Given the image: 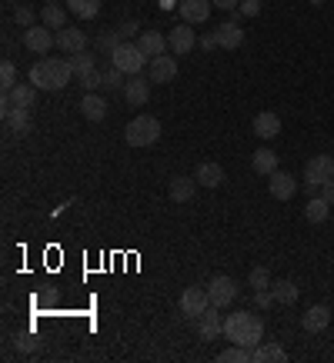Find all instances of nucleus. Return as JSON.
Returning <instances> with one entry per match:
<instances>
[{
	"label": "nucleus",
	"instance_id": "7",
	"mask_svg": "<svg viewBox=\"0 0 334 363\" xmlns=\"http://www.w3.org/2000/svg\"><path fill=\"white\" fill-rule=\"evenodd\" d=\"M207 307H211V297H207L204 287H187L184 293H180V313H184V317L197 320Z\"/></svg>",
	"mask_w": 334,
	"mask_h": 363
},
{
	"label": "nucleus",
	"instance_id": "11",
	"mask_svg": "<svg viewBox=\"0 0 334 363\" xmlns=\"http://www.w3.org/2000/svg\"><path fill=\"white\" fill-rule=\"evenodd\" d=\"M180 20L184 24H207V17L214 11V4L211 0H180Z\"/></svg>",
	"mask_w": 334,
	"mask_h": 363
},
{
	"label": "nucleus",
	"instance_id": "41",
	"mask_svg": "<svg viewBox=\"0 0 334 363\" xmlns=\"http://www.w3.org/2000/svg\"><path fill=\"white\" fill-rule=\"evenodd\" d=\"M197 44H201V51H207V53H211V51H218V47H221V44H218V30H211V34H204V37L197 40Z\"/></svg>",
	"mask_w": 334,
	"mask_h": 363
},
{
	"label": "nucleus",
	"instance_id": "46",
	"mask_svg": "<svg viewBox=\"0 0 334 363\" xmlns=\"http://www.w3.org/2000/svg\"><path fill=\"white\" fill-rule=\"evenodd\" d=\"M44 4H57V0H44Z\"/></svg>",
	"mask_w": 334,
	"mask_h": 363
},
{
	"label": "nucleus",
	"instance_id": "4",
	"mask_svg": "<svg viewBox=\"0 0 334 363\" xmlns=\"http://www.w3.org/2000/svg\"><path fill=\"white\" fill-rule=\"evenodd\" d=\"M328 180H334V157L328 153H318L304 163V184H308V193L314 197V190H321Z\"/></svg>",
	"mask_w": 334,
	"mask_h": 363
},
{
	"label": "nucleus",
	"instance_id": "13",
	"mask_svg": "<svg viewBox=\"0 0 334 363\" xmlns=\"http://www.w3.org/2000/svg\"><path fill=\"white\" fill-rule=\"evenodd\" d=\"M194 180H197V187H207V190H218L224 184V167L214 160H204L197 163V170H194Z\"/></svg>",
	"mask_w": 334,
	"mask_h": 363
},
{
	"label": "nucleus",
	"instance_id": "16",
	"mask_svg": "<svg viewBox=\"0 0 334 363\" xmlns=\"http://www.w3.org/2000/svg\"><path fill=\"white\" fill-rule=\"evenodd\" d=\"M147 77H151L154 84H171V80L178 77V60H174L171 53H161V57H154V60H151Z\"/></svg>",
	"mask_w": 334,
	"mask_h": 363
},
{
	"label": "nucleus",
	"instance_id": "27",
	"mask_svg": "<svg viewBox=\"0 0 334 363\" xmlns=\"http://www.w3.org/2000/svg\"><path fill=\"white\" fill-rule=\"evenodd\" d=\"M271 293H274L278 303H297V297H301L295 280H274V284H271Z\"/></svg>",
	"mask_w": 334,
	"mask_h": 363
},
{
	"label": "nucleus",
	"instance_id": "23",
	"mask_svg": "<svg viewBox=\"0 0 334 363\" xmlns=\"http://www.w3.org/2000/svg\"><path fill=\"white\" fill-rule=\"evenodd\" d=\"M137 47L147 53V60H154V57L167 53V37L164 34H157V30H144L141 37H137Z\"/></svg>",
	"mask_w": 334,
	"mask_h": 363
},
{
	"label": "nucleus",
	"instance_id": "22",
	"mask_svg": "<svg viewBox=\"0 0 334 363\" xmlns=\"http://www.w3.org/2000/svg\"><path fill=\"white\" fill-rule=\"evenodd\" d=\"M254 134L261 140H274L278 134H281V117H278V113H271V110L257 113L254 117Z\"/></svg>",
	"mask_w": 334,
	"mask_h": 363
},
{
	"label": "nucleus",
	"instance_id": "34",
	"mask_svg": "<svg viewBox=\"0 0 334 363\" xmlns=\"http://www.w3.org/2000/svg\"><path fill=\"white\" fill-rule=\"evenodd\" d=\"M247 360H254V350L237 347V343H231V350H221L218 353V363H247Z\"/></svg>",
	"mask_w": 334,
	"mask_h": 363
},
{
	"label": "nucleus",
	"instance_id": "39",
	"mask_svg": "<svg viewBox=\"0 0 334 363\" xmlns=\"http://www.w3.org/2000/svg\"><path fill=\"white\" fill-rule=\"evenodd\" d=\"M237 13H241V17H257V13H261V0H241V4H237Z\"/></svg>",
	"mask_w": 334,
	"mask_h": 363
},
{
	"label": "nucleus",
	"instance_id": "31",
	"mask_svg": "<svg viewBox=\"0 0 334 363\" xmlns=\"http://www.w3.org/2000/svg\"><path fill=\"white\" fill-rule=\"evenodd\" d=\"M328 207H331V203L324 200L321 193H318V197H311L308 207H304V217H308V224H324V220H328Z\"/></svg>",
	"mask_w": 334,
	"mask_h": 363
},
{
	"label": "nucleus",
	"instance_id": "24",
	"mask_svg": "<svg viewBox=\"0 0 334 363\" xmlns=\"http://www.w3.org/2000/svg\"><path fill=\"white\" fill-rule=\"evenodd\" d=\"M80 113H84L87 120H94V124L107 117V103H104V97L97 94V90H94V94H84V101H80Z\"/></svg>",
	"mask_w": 334,
	"mask_h": 363
},
{
	"label": "nucleus",
	"instance_id": "10",
	"mask_svg": "<svg viewBox=\"0 0 334 363\" xmlns=\"http://www.w3.org/2000/svg\"><path fill=\"white\" fill-rule=\"evenodd\" d=\"M197 333H201V340L224 337V317H221L218 307H207V310L197 317Z\"/></svg>",
	"mask_w": 334,
	"mask_h": 363
},
{
	"label": "nucleus",
	"instance_id": "35",
	"mask_svg": "<svg viewBox=\"0 0 334 363\" xmlns=\"http://www.w3.org/2000/svg\"><path fill=\"white\" fill-rule=\"evenodd\" d=\"M247 284H251V290H271V284H274V280H271V270H268V267H261V263H257V267H251V276H247Z\"/></svg>",
	"mask_w": 334,
	"mask_h": 363
},
{
	"label": "nucleus",
	"instance_id": "36",
	"mask_svg": "<svg viewBox=\"0 0 334 363\" xmlns=\"http://www.w3.org/2000/svg\"><path fill=\"white\" fill-rule=\"evenodd\" d=\"M17 84H20V80H17V67H13L11 60H4L0 63V90L7 94V90H13Z\"/></svg>",
	"mask_w": 334,
	"mask_h": 363
},
{
	"label": "nucleus",
	"instance_id": "29",
	"mask_svg": "<svg viewBox=\"0 0 334 363\" xmlns=\"http://www.w3.org/2000/svg\"><path fill=\"white\" fill-rule=\"evenodd\" d=\"M67 11L80 20H94L101 13V0H67Z\"/></svg>",
	"mask_w": 334,
	"mask_h": 363
},
{
	"label": "nucleus",
	"instance_id": "15",
	"mask_svg": "<svg viewBox=\"0 0 334 363\" xmlns=\"http://www.w3.org/2000/svg\"><path fill=\"white\" fill-rule=\"evenodd\" d=\"M0 117H4V124H7L11 134H17V137L30 134V110H24V107H4Z\"/></svg>",
	"mask_w": 334,
	"mask_h": 363
},
{
	"label": "nucleus",
	"instance_id": "3",
	"mask_svg": "<svg viewBox=\"0 0 334 363\" xmlns=\"http://www.w3.org/2000/svg\"><path fill=\"white\" fill-rule=\"evenodd\" d=\"M124 140H128V147H151L161 140V120L151 117V113H141V117H134L124 130Z\"/></svg>",
	"mask_w": 334,
	"mask_h": 363
},
{
	"label": "nucleus",
	"instance_id": "26",
	"mask_svg": "<svg viewBox=\"0 0 334 363\" xmlns=\"http://www.w3.org/2000/svg\"><path fill=\"white\" fill-rule=\"evenodd\" d=\"M251 167H254V174H261V177H271L274 170H278V153L274 151H257L254 157H251Z\"/></svg>",
	"mask_w": 334,
	"mask_h": 363
},
{
	"label": "nucleus",
	"instance_id": "28",
	"mask_svg": "<svg viewBox=\"0 0 334 363\" xmlns=\"http://www.w3.org/2000/svg\"><path fill=\"white\" fill-rule=\"evenodd\" d=\"M287 360V350L281 343H264V347H254V363H284Z\"/></svg>",
	"mask_w": 334,
	"mask_h": 363
},
{
	"label": "nucleus",
	"instance_id": "40",
	"mask_svg": "<svg viewBox=\"0 0 334 363\" xmlns=\"http://www.w3.org/2000/svg\"><path fill=\"white\" fill-rule=\"evenodd\" d=\"M254 303L261 307V310H268L271 303H278V300H274V293H271V290H254Z\"/></svg>",
	"mask_w": 334,
	"mask_h": 363
},
{
	"label": "nucleus",
	"instance_id": "19",
	"mask_svg": "<svg viewBox=\"0 0 334 363\" xmlns=\"http://www.w3.org/2000/svg\"><path fill=\"white\" fill-rule=\"evenodd\" d=\"M214 30H218V44H221V51H237V47L245 44V27H241V24H234V20H228V24L214 27Z\"/></svg>",
	"mask_w": 334,
	"mask_h": 363
},
{
	"label": "nucleus",
	"instance_id": "5",
	"mask_svg": "<svg viewBox=\"0 0 334 363\" xmlns=\"http://www.w3.org/2000/svg\"><path fill=\"white\" fill-rule=\"evenodd\" d=\"M111 63H114L117 70H124L128 77H134V74H141V70H144V63H147V53H144L137 44L124 40V44H120V47L111 53Z\"/></svg>",
	"mask_w": 334,
	"mask_h": 363
},
{
	"label": "nucleus",
	"instance_id": "17",
	"mask_svg": "<svg viewBox=\"0 0 334 363\" xmlns=\"http://www.w3.org/2000/svg\"><path fill=\"white\" fill-rule=\"evenodd\" d=\"M328 324H331V310H328L324 303L308 307V310H304V317H301V326H304L308 333H321V330H328Z\"/></svg>",
	"mask_w": 334,
	"mask_h": 363
},
{
	"label": "nucleus",
	"instance_id": "38",
	"mask_svg": "<svg viewBox=\"0 0 334 363\" xmlns=\"http://www.w3.org/2000/svg\"><path fill=\"white\" fill-rule=\"evenodd\" d=\"M13 20L20 27H34V7H17V11H13Z\"/></svg>",
	"mask_w": 334,
	"mask_h": 363
},
{
	"label": "nucleus",
	"instance_id": "45",
	"mask_svg": "<svg viewBox=\"0 0 334 363\" xmlns=\"http://www.w3.org/2000/svg\"><path fill=\"white\" fill-rule=\"evenodd\" d=\"M311 4H314V7H321V4H328V0H311Z\"/></svg>",
	"mask_w": 334,
	"mask_h": 363
},
{
	"label": "nucleus",
	"instance_id": "32",
	"mask_svg": "<svg viewBox=\"0 0 334 363\" xmlns=\"http://www.w3.org/2000/svg\"><path fill=\"white\" fill-rule=\"evenodd\" d=\"M120 44H124V34H120V30H104L101 37H97V53H107V57H111Z\"/></svg>",
	"mask_w": 334,
	"mask_h": 363
},
{
	"label": "nucleus",
	"instance_id": "44",
	"mask_svg": "<svg viewBox=\"0 0 334 363\" xmlns=\"http://www.w3.org/2000/svg\"><path fill=\"white\" fill-rule=\"evenodd\" d=\"M321 197H324L328 203H334V180H328V184L321 187Z\"/></svg>",
	"mask_w": 334,
	"mask_h": 363
},
{
	"label": "nucleus",
	"instance_id": "25",
	"mask_svg": "<svg viewBox=\"0 0 334 363\" xmlns=\"http://www.w3.org/2000/svg\"><path fill=\"white\" fill-rule=\"evenodd\" d=\"M70 70H74V80L94 74V70H97V57H94V53H87V51L70 53Z\"/></svg>",
	"mask_w": 334,
	"mask_h": 363
},
{
	"label": "nucleus",
	"instance_id": "2",
	"mask_svg": "<svg viewBox=\"0 0 334 363\" xmlns=\"http://www.w3.org/2000/svg\"><path fill=\"white\" fill-rule=\"evenodd\" d=\"M224 337L231 340V343H237V347L254 350L257 343H261V337H264V320L247 310H234L231 317H224Z\"/></svg>",
	"mask_w": 334,
	"mask_h": 363
},
{
	"label": "nucleus",
	"instance_id": "9",
	"mask_svg": "<svg viewBox=\"0 0 334 363\" xmlns=\"http://www.w3.org/2000/svg\"><path fill=\"white\" fill-rule=\"evenodd\" d=\"M20 40L30 53H47L51 47H57V37L51 34V27H27Z\"/></svg>",
	"mask_w": 334,
	"mask_h": 363
},
{
	"label": "nucleus",
	"instance_id": "14",
	"mask_svg": "<svg viewBox=\"0 0 334 363\" xmlns=\"http://www.w3.org/2000/svg\"><path fill=\"white\" fill-rule=\"evenodd\" d=\"M268 190H271V197H274V200H291V197L297 193V184H295V177L291 174L274 170V174L268 177Z\"/></svg>",
	"mask_w": 334,
	"mask_h": 363
},
{
	"label": "nucleus",
	"instance_id": "30",
	"mask_svg": "<svg viewBox=\"0 0 334 363\" xmlns=\"http://www.w3.org/2000/svg\"><path fill=\"white\" fill-rule=\"evenodd\" d=\"M40 20H44V27H57V30H64L67 27V11L61 7V4H44Z\"/></svg>",
	"mask_w": 334,
	"mask_h": 363
},
{
	"label": "nucleus",
	"instance_id": "20",
	"mask_svg": "<svg viewBox=\"0 0 334 363\" xmlns=\"http://www.w3.org/2000/svg\"><path fill=\"white\" fill-rule=\"evenodd\" d=\"M197 37H194V27H174L171 34H167V47L171 53H191Z\"/></svg>",
	"mask_w": 334,
	"mask_h": 363
},
{
	"label": "nucleus",
	"instance_id": "18",
	"mask_svg": "<svg viewBox=\"0 0 334 363\" xmlns=\"http://www.w3.org/2000/svg\"><path fill=\"white\" fill-rule=\"evenodd\" d=\"M57 47L64 53H80L87 47V34L80 27H64V30H57Z\"/></svg>",
	"mask_w": 334,
	"mask_h": 363
},
{
	"label": "nucleus",
	"instance_id": "33",
	"mask_svg": "<svg viewBox=\"0 0 334 363\" xmlns=\"http://www.w3.org/2000/svg\"><path fill=\"white\" fill-rule=\"evenodd\" d=\"M124 80H128V74L117 70L114 63H111L107 70H101V87L104 90H124Z\"/></svg>",
	"mask_w": 334,
	"mask_h": 363
},
{
	"label": "nucleus",
	"instance_id": "6",
	"mask_svg": "<svg viewBox=\"0 0 334 363\" xmlns=\"http://www.w3.org/2000/svg\"><path fill=\"white\" fill-rule=\"evenodd\" d=\"M207 297H211V307H218V310L231 307L234 297H237V284H234V276L218 274L211 284H207Z\"/></svg>",
	"mask_w": 334,
	"mask_h": 363
},
{
	"label": "nucleus",
	"instance_id": "12",
	"mask_svg": "<svg viewBox=\"0 0 334 363\" xmlns=\"http://www.w3.org/2000/svg\"><path fill=\"white\" fill-rule=\"evenodd\" d=\"M34 101H37V87H34V84H17L13 90H7V94H4L0 110H4V107H24V110H30V107H34Z\"/></svg>",
	"mask_w": 334,
	"mask_h": 363
},
{
	"label": "nucleus",
	"instance_id": "37",
	"mask_svg": "<svg viewBox=\"0 0 334 363\" xmlns=\"http://www.w3.org/2000/svg\"><path fill=\"white\" fill-rule=\"evenodd\" d=\"M78 84H80V87H84V94H94V90L101 87V70H94V74H87V77H80Z\"/></svg>",
	"mask_w": 334,
	"mask_h": 363
},
{
	"label": "nucleus",
	"instance_id": "21",
	"mask_svg": "<svg viewBox=\"0 0 334 363\" xmlns=\"http://www.w3.org/2000/svg\"><path fill=\"white\" fill-rule=\"evenodd\" d=\"M197 193V180L194 177H174L171 184H167V197L174 203H187Z\"/></svg>",
	"mask_w": 334,
	"mask_h": 363
},
{
	"label": "nucleus",
	"instance_id": "42",
	"mask_svg": "<svg viewBox=\"0 0 334 363\" xmlns=\"http://www.w3.org/2000/svg\"><path fill=\"white\" fill-rule=\"evenodd\" d=\"M137 27H141V24H137V20H124V24L117 27V30L124 34V40H130V37H134V34H137Z\"/></svg>",
	"mask_w": 334,
	"mask_h": 363
},
{
	"label": "nucleus",
	"instance_id": "8",
	"mask_svg": "<svg viewBox=\"0 0 334 363\" xmlns=\"http://www.w3.org/2000/svg\"><path fill=\"white\" fill-rule=\"evenodd\" d=\"M124 101L130 103V107H144V103L151 101V77H141V74H134L124 80Z\"/></svg>",
	"mask_w": 334,
	"mask_h": 363
},
{
	"label": "nucleus",
	"instance_id": "43",
	"mask_svg": "<svg viewBox=\"0 0 334 363\" xmlns=\"http://www.w3.org/2000/svg\"><path fill=\"white\" fill-rule=\"evenodd\" d=\"M211 4H214L218 11H234V7H237L241 0H211Z\"/></svg>",
	"mask_w": 334,
	"mask_h": 363
},
{
	"label": "nucleus",
	"instance_id": "1",
	"mask_svg": "<svg viewBox=\"0 0 334 363\" xmlns=\"http://www.w3.org/2000/svg\"><path fill=\"white\" fill-rule=\"evenodd\" d=\"M70 77H74L70 57H44V60H37L30 67L27 80L37 90H64L70 84Z\"/></svg>",
	"mask_w": 334,
	"mask_h": 363
}]
</instances>
